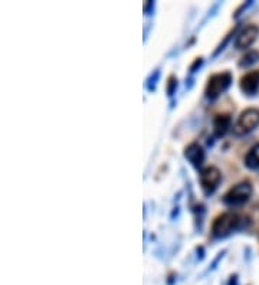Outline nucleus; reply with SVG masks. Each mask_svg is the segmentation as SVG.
Instances as JSON below:
<instances>
[{"mask_svg": "<svg viewBox=\"0 0 259 285\" xmlns=\"http://www.w3.org/2000/svg\"><path fill=\"white\" fill-rule=\"evenodd\" d=\"M242 219L238 213L233 212H225L222 215L216 216L212 223V235L216 239H223L233 233L235 230L242 228Z\"/></svg>", "mask_w": 259, "mask_h": 285, "instance_id": "f257e3e1", "label": "nucleus"}, {"mask_svg": "<svg viewBox=\"0 0 259 285\" xmlns=\"http://www.w3.org/2000/svg\"><path fill=\"white\" fill-rule=\"evenodd\" d=\"M233 82V75L229 71L225 72H219V74H213L212 76H209L206 88H204V95L207 99L215 101L218 99L223 93H226L229 90V87Z\"/></svg>", "mask_w": 259, "mask_h": 285, "instance_id": "f03ea898", "label": "nucleus"}, {"mask_svg": "<svg viewBox=\"0 0 259 285\" xmlns=\"http://www.w3.org/2000/svg\"><path fill=\"white\" fill-rule=\"evenodd\" d=\"M254 193V188L249 182H241L227 190L222 197L223 205L229 208H238L249 202Z\"/></svg>", "mask_w": 259, "mask_h": 285, "instance_id": "7ed1b4c3", "label": "nucleus"}, {"mask_svg": "<svg viewBox=\"0 0 259 285\" xmlns=\"http://www.w3.org/2000/svg\"><path fill=\"white\" fill-rule=\"evenodd\" d=\"M259 127V110L258 108H246L238 117V121L233 126V134L241 137L252 133Z\"/></svg>", "mask_w": 259, "mask_h": 285, "instance_id": "20e7f679", "label": "nucleus"}, {"mask_svg": "<svg viewBox=\"0 0 259 285\" xmlns=\"http://www.w3.org/2000/svg\"><path fill=\"white\" fill-rule=\"evenodd\" d=\"M199 179H200V186L203 193L206 196H210L219 188L222 182V173L216 166H206L200 170Z\"/></svg>", "mask_w": 259, "mask_h": 285, "instance_id": "39448f33", "label": "nucleus"}, {"mask_svg": "<svg viewBox=\"0 0 259 285\" xmlns=\"http://www.w3.org/2000/svg\"><path fill=\"white\" fill-rule=\"evenodd\" d=\"M259 28L257 25H246L238 32L236 39H235V48L238 51L248 49L254 45V42L258 39Z\"/></svg>", "mask_w": 259, "mask_h": 285, "instance_id": "423d86ee", "label": "nucleus"}, {"mask_svg": "<svg viewBox=\"0 0 259 285\" xmlns=\"http://www.w3.org/2000/svg\"><path fill=\"white\" fill-rule=\"evenodd\" d=\"M204 154L203 147L199 143H190L185 149V158L194 167V169H202L204 163Z\"/></svg>", "mask_w": 259, "mask_h": 285, "instance_id": "0eeeda50", "label": "nucleus"}, {"mask_svg": "<svg viewBox=\"0 0 259 285\" xmlns=\"http://www.w3.org/2000/svg\"><path fill=\"white\" fill-rule=\"evenodd\" d=\"M241 91L248 96H254L259 91V71H251L242 76L239 81Z\"/></svg>", "mask_w": 259, "mask_h": 285, "instance_id": "6e6552de", "label": "nucleus"}, {"mask_svg": "<svg viewBox=\"0 0 259 285\" xmlns=\"http://www.w3.org/2000/svg\"><path fill=\"white\" fill-rule=\"evenodd\" d=\"M232 128V117L230 114H218L213 120V134L215 137L221 138L226 135Z\"/></svg>", "mask_w": 259, "mask_h": 285, "instance_id": "1a4fd4ad", "label": "nucleus"}, {"mask_svg": "<svg viewBox=\"0 0 259 285\" xmlns=\"http://www.w3.org/2000/svg\"><path fill=\"white\" fill-rule=\"evenodd\" d=\"M245 166L249 170H258L259 169V143L254 144L249 152L245 156Z\"/></svg>", "mask_w": 259, "mask_h": 285, "instance_id": "9d476101", "label": "nucleus"}, {"mask_svg": "<svg viewBox=\"0 0 259 285\" xmlns=\"http://www.w3.org/2000/svg\"><path fill=\"white\" fill-rule=\"evenodd\" d=\"M259 62V51H249L246 52L239 61V66L241 68H248V66H252L254 63Z\"/></svg>", "mask_w": 259, "mask_h": 285, "instance_id": "9b49d317", "label": "nucleus"}, {"mask_svg": "<svg viewBox=\"0 0 259 285\" xmlns=\"http://www.w3.org/2000/svg\"><path fill=\"white\" fill-rule=\"evenodd\" d=\"M238 29H239V26H235V28H233V29H232V31H230V32H229V33H227L226 36H225V39H223L222 42L219 43V46H218V49H216V51L213 52V58L218 57V55H219V54L222 52L223 49L226 48V45L229 43V40H230V39H232V36H233V35L236 33V31H238Z\"/></svg>", "mask_w": 259, "mask_h": 285, "instance_id": "f8f14e48", "label": "nucleus"}, {"mask_svg": "<svg viewBox=\"0 0 259 285\" xmlns=\"http://www.w3.org/2000/svg\"><path fill=\"white\" fill-rule=\"evenodd\" d=\"M176 90H177V78L174 75H171L167 81V95L168 96H173L176 94Z\"/></svg>", "mask_w": 259, "mask_h": 285, "instance_id": "ddd939ff", "label": "nucleus"}, {"mask_svg": "<svg viewBox=\"0 0 259 285\" xmlns=\"http://www.w3.org/2000/svg\"><path fill=\"white\" fill-rule=\"evenodd\" d=\"M202 63H203V59H202V58H197V59L193 62V65L190 66V72H192V74H193V72H196V69H197V68H200V66H202Z\"/></svg>", "mask_w": 259, "mask_h": 285, "instance_id": "4468645a", "label": "nucleus"}, {"mask_svg": "<svg viewBox=\"0 0 259 285\" xmlns=\"http://www.w3.org/2000/svg\"><path fill=\"white\" fill-rule=\"evenodd\" d=\"M251 4H252V0H251V1H246V3H243L241 7H239V9L236 10V13H235V18H238V16L241 15L242 10H246V9H248V7L251 6Z\"/></svg>", "mask_w": 259, "mask_h": 285, "instance_id": "2eb2a0df", "label": "nucleus"}, {"mask_svg": "<svg viewBox=\"0 0 259 285\" xmlns=\"http://www.w3.org/2000/svg\"><path fill=\"white\" fill-rule=\"evenodd\" d=\"M229 285H238V275H232V277H230Z\"/></svg>", "mask_w": 259, "mask_h": 285, "instance_id": "dca6fc26", "label": "nucleus"}]
</instances>
